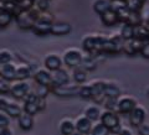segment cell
Instances as JSON below:
<instances>
[{
	"instance_id": "74e56055",
	"label": "cell",
	"mask_w": 149,
	"mask_h": 135,
	"mask_svg": "<svg viewBox=\"0 0 149 135\" xmlns=\"http://www.w3.org/2000/svg\"><path fill=\"white\" fill-rule=\"evenodd\" d=\"M139 55H141L143 58L149 60V41H144L142 44L141 50H139Z\"/></svg>"
},
{
	"instance_id": "277c9868",
	"label": "cell",
	"mask_w": 149,
	"mask_h": 135,
	"mask_svg": "<svg viewBox=\"0 0 149 135\" xmlns=\"http://www.w3.org/2000/svg\"><path fill=\"white\" fill-rule=\"evenodd\" d=\"M100 122L103 123L107 128L109 129L111 133H119L120 128V120L118 117V113L117 111H113V110H104L101 113V117H100Z\"/></svg>"
},
{
	"instance_id": "f907efd6",
	"label": "cell",
	"mask_w": 149,
	"mask_h": 135,
	"mask_svg": "<svg viewBox=\"0 0 149 135\" xmlns=\"http://www.w3.org/2000/svg\"><path fill=\"white\" fill-rule=\"evenodd\" d=\"M148 1H149V0H148Z\"/></svg>"
},
{
	"instance_id": "f546056e",
	"label": "cell",
	"mask_w": 149,
	"mask_h": 135,
	"mask_svg": "<svg viewBox=\"0 0 149 135\" xmlns=\"http://www.w3.org/2000/svg\"><path fill=\"white\" fill-rule=\"evenodd\" d=\"M138 14H139V19H141L142 24L149 25V1L143 4L142 8L139 9Z\"/></svg>"
},
{
	"instance_id": "7dc6e473",
	"label": "cell",
	"mask_w": 149,
	"mask_h": 135,
	"mask_svg": "<svg viewBox=\"0 0 149 135\" xmlns=\"http://www.w3.org/2000/svg\"><path fill=\"white\" fill-rule=\"evenodd\" d=\"M14 1H16V3H20V1H21V0H14Z\"/></svg>"
},
{
	"instance_id": "484cf974",
	"label": "cell",
	"mask_w": 149,
	"mask_h": 135,
	"mask_svg": "<svg viewBox=\"0 0 149 135\" xmlns=\"http://www.w3.org/2000/svg\"><path fill=\"white\" fill-rule=\"evenodd\" d=\"M72 69H73L72 71V80L74 83L82 84V83H85L87 81V71L86 69H83L81 66L74 67Z\"/></svg>"
},
{
	"instance_id": "ba28073f",
	"label": "cell",
	"mask_w": 149,
	"mask_h": 135,
	"mask_svg": "<svg viewBox=\"0 0 149 135\" xmlns=\"http://www.w3.org/2000/svg\"><path fill=\"white\" fill-rule=\"evenodd\" d=\"M138 103L137 100L130 96H122L117 98V109L116 111L119 114H129L133 110V108L136 107Z\"/></svg>"
},
{
	"instance_id": "5bb4252c",
	"label": "cell",
	"mask_w": 149,
	"mask_h": 135,
	"mask_svg": "<svg viewBox=\"0 0 149 135\" xmlns=\"http://www.w3.org/2000/svg\"><path fill=\"white\" fill-rule=\"evenodd\" d=\"M44 64H45V68H47L49 71L51 72L56 71V69L62 67V64H63L62 57L56 53H49L44 60Z\"/></svg>"
},
{
	"instance_id": "4dcf8cb0",
	"label": "cell",
	"mask_w": 149,
	"mask_h": 135,
	"mask_svg": "<svg viewBox=\"0 0 149 135\" xmlns=\"http://www.w3.org/2000/svg\"><path fill=\"white\" fill-rule=\"evenodd\" d=\"M13 14L6 10H0V29L6 27L13 20Z\"/></svg>"
},
{
	"instance_id": "8d00e7d4",
	"label": "cell",
	"mask_w": 149,
	"mask_h": 135,
	"mask_svg": "<svg viewBox=\"0 0 149 135\" xmlns=\"http://www.w3.org/2000/svg\"><path fill=\"white\" fill-rule=\"evenodd\" d=\"M10 88H11V83L10 81L5 80V78L0 77V93H9L10 92Z\"/></svg>"
},
{
	"instance_id": "1f68e13d",
	"label": "cell",
	"mask_w": 149,
	"mask_h": 135,
	"mask_svg": "<svg viewBox=\"0 0 149 135\" xmlns=\"http://www.w3.org/2000/svg\"><path fill=\"white\" fill-rule=\"evenodd\" d=\"M78 96H80L81 98H83V99H92V88H91V84H85V83L80 84Z\"/></svg>"
},
{
	"instance_id": "ffe728a7",
	"label": "cell",
	"mask_w": 149,
	"mask_h": 135,
	"mask_svg": "<svg viewBox=\"0 0 149 135\" xmlns=\"http://www.w3.org/2000/svg\"><path fill=\"white\" fill-rule=\"evenodd\" d=\"M58 130L61 135H71L72 133L76 132V128H74V120H72L71 118H63L58 125Z\"/></svg>"
},
{
	"instance_id": "ac0fdd59",
	"label": "cell",
	"mask_w": 149,
	"mask_h": 135,
	"mask_svg": "<svg viewBox=\"0 0 149 135\" xmlns=\"http://www.w3.org/2000/svg\"><path fill=\"white\" fill-rule=\"evenodd\" d=\"M101 21L104 26H114L119 22V17L118 14L113 9H109V10L104 11L103 14H101Z\"/></svg>"
},
{
	"instance_id": "30bf717a",
	"label": "cell",
	"mask_w": 149,
	"mask_h": 135,
	"mask_svg": "<svg viewBox=\"0 0 149 135\" xmlns=\"http://www.w3.org/2000/svg\"><path fill=\"white\" fill-rule=\"evenodd\" d=\"M146 115H147L146 108H144L143 105L137 104L133 108V110L129 113V123H130V125L134 127V128H137L138 125L143 124L144 120H146Z\"/></svg>"
},
{
	"instance_id": "7bdbcfd3",
	"label": "cell",
	"mask_w": 149,
	"mask_h": 135,
	"mask_svg": "<svg viewBox=\"0 0 149 135\" xmlns=\"http://www.w3.org/2000/svg\"><path fill=\"white\" fill-rule=\"evenodd\" d=\"M137 1H138V3H141V4H142V5H143V4H144V3H147V1H148V0H137Z\"/></svg>"
},
{
	"instance_id": "5b68a950",
	"label": "cell",
	"mask_w": 149,
	"mask_h": 135,
	"mask_svg": "<svg viewBox=\"0 0 149 135\" xmlns=\"http://www.w3.org/2000/svg\"><path fill=\"white\" fill-rule=\"evenodd\" d=\"M82 58H83L82 51H80L76 47L67 48L62 55V62L70 68L78 67L82 62Z\"/></svg>"
},
{
	"instance_id": "7a4b0ae2",
	"label": "cell",
	"mask_w": 149,
	"mask_h": 135,
	"mask_svg": "<svg viewBox=\"0 0 149 135\" xmlns=\"http://www.w3.org/2000/svg\"><path fill=\"white\" fill-rule=\"evenodd\" d=\"M104 39L106 36L103 35H87L82 40V48L87 53H92V55L101 53Z\"/></svg>"
},
{
	"instance_id": "4316f807",
	"label": "cell",
	"mask_w": 149,
	"mask_h": 135,
	"mask_svg": "<svg viewBox=\"0 0 149 135\" xmlns=\"http://www.w3.org/2000/svg\"><path fill=\"white\" fill-rule=\"evenodd\" d=\"M92 8H93V11L96 14L101 15V14H103L104 11L111 9V1L109 0H95Z\"/></svg>"
},
{
	"instance_id": "836d02e7",
	"label": "cell",
	"mask_w": 149,
	"mask_h": 135,
	"mask_svg": "<svg viewBox=\"0 0 149 135\" xmlns=\"http://www.w3.org/2000/svg\"><path fill=\"white\" fill-rule=\"evenodd\" d=\"M9 62H13V53L6 48L0 50V64H5Z\"/></svg>"
},
{
	"instance_id": "e0dca14e",
	"label": "cell",
	"mask_w": 149,
	"mask_h": 135,
	"mask_svg": "<svg viewBox=\"0 0 149 135\" xmlns=\"http://www.w3.org/2000/svg\"><path fill=\"white\" fill-rule=\"evenodd\" d=\"M0 77L5 78L8 81H15L16 78V66L13 62L5 64H0Z\"/></svg>"
},
{
	"instance_id": "d590c367",
	"label": "cell",
	"mask_w": 149,
	"mask_h": 135,
	"mask_svg": "<svg viewBox=\"0 0 149 135\" xmlns=\"http://www.w3.org/2000/svg\"><path fill=\"white\" fill-rule=\"evenodd\" d=\"M103 104H104V108L107 110H113V111H116V109H117V98L106 97L104 100H103Z\"/></svg>"
},
{
	"instance_id": "ee69618b",
	"label": "cell",
	"mask_w": 149,
	"mask_h": 135,
	"mask_svg": "<svg viewBox=\"0 0 149 135\" xmlns=\"http://www.w3.org/2000/svg\"><path fill=\"white\" fill-rule=\"evenodd\" d=\"M71 135H83V134H81V133H78V132H74V133H72Z\"/></svg>"
},
{
	"instance_id": "d6986e66",
	"label": "cell",
	"mask_w": 149,
	"mask_h": 135,
	"mask_svg": "<svg viewBox=\"0 0 149 135\" xmlns=\"http://www.w3.org/2000/svg\"><path fill=\"white\" fill-rule=\"evenodd\" d=\"M17 124H19V128L25 130V132L32 129V127H34V115L22 111L20 117H17Z\"/></svg>"
},
{
	"instance_id": "f1b7e54d",
	"label": "cell",
	"mask_w": 149,
	"mask_h": 135,
	"mask_svg": "<svg viewBox=\"0 0 149 135\" xmlns=\"http://www.w3.org/2000/svg\"><path fill=\"white\" fill-rule=\"evenodd\" d=\"M91 135H109L111 132L109 129L106 127L103 123H97L95 125H92V129H91Z\"/></svg>"
},
{
	"instance_id": "44dd1931",
	"label": "cell",
	"mask_w": 149,
	"mask_h": 135,
	"mask_svg": "<svg viewBox=\"0 0 149 135\" xmlns=\"http://www.w3.org/2000/svg\"><path fill=\"white\" fill-rule=\"evenodd\" d=\"M134 39L141 40L142 42L149 41V25L141 22V24L134 26Z\"/></svg>"
},
{
	"instance_id": "3957f363",
	"label": "cell",
	"mask_w": 149,
	"mask_h": 135,
	"mask_svg": "<svg viewBox=\"0 0 149 135\" xmlns=\"http://www.w3.org/2000/svg\"><path fill=\"white\" fill-rule=\"evenodd\" d=\"M37 16H39V11H36L34 8H31L27 9V10H21L17 15H15V20L20 29L29 30L35 24Z\"/></svg>"
},
{
	"instance_id": "603a6c76",
	"label": "cell",
	"mask_w": 149,
	"mask_h": 135,
	"mask_svg": "<svg viewBox=\"0 0 149 135\" xmlns=\"http://www.w3.org/2000/svg\"><path fill=\"white\" fill-rule=\"evenodd\" d=\"M31 74H32V68H31L30 64L21 63V64H19V66H16V78L15 80L25 81L31 76Z\"/></svg>"
},
{
	"instance_id": "d6a6232c",
	"label": "cell",
	"mask_w": 149,
	"mask_h": 135,
	"mask_svg": "<svg viewBox=\"0 0 149 135\" xmlns=\"http://www.w3.org/2000/svg\"><path fill=\"white\" fill-rule=\"evenodd\" d=\"M49 6H50V0H34V4H32V8L39 12L47 11Z\"/></svg>"
},
{
	"instance_id": "52a82bcc",
	"label": "cell",
	"mask_w": 149,
	"mask_h": 135,
	"mask_svg": "<svg viewBox=\"0 0 149 135\" xmlns=\"http://www.w3.org/2000/svg\"><path fill=\"white\" fill-rule=\"evenodd\" d=\"M0 110L8 114L10 118L20 117V114L24 111L22 110V107L14 103V102H10L9 99L4 98V97H0Z\"/></svg>"
},
{
	"instance_id": "9c48e42d",
	"label": "cell",
	"mask_w": 149,
	"mask_h": 135,
	"mask_svg": "<svg viewBox=\"0 0 149 135\" xmlns=\"http://www.w3.org/2000/svg\"><path fill=\"white\" fill-rule=\"evenodd\" d=\"M30 92V84L25 81H17L15 83H11L10 93L13 97H15L17 99H24Z\"/></svg>"
},
{
	"instance_id": "4fadbf2b",
	"label": "cell",
	"mask_w": 149,
	"mask_h": 135,
	"mask_svg": "<svg viewBox=\"0 0 149 135\" xmlns=\"http://www.w3.org/2000/svg\"><path fill=\"white\" fill-rule=\"evenodd\" d=\"M93 122L90 120L85 115H81V117H77L76 120H74V128H76V132L81 133L83 135H88L91 133L92 129V124Z\"/></svg>"
},
{
	"instance_id": "d4e9b609",
	"label": "cell",
	"mask_w": 149,
	"mask_h": 135,
	"mask_svg": "<svg viewBox=\"0 0 149 135\" xmlns=\"http://www.w3.org/2000/svg\"><path fill=\"white\" fill-rule=\"evenodd\" d=\"M101 109L98 105H95V104H90L86 107L85 111H83V115L85 117H87L90 120H92V122H96V120H98L100 117H101Z\"/></svg>"
},
{
	"instance_id": "6da1fadb",
	"label": "cell",
	"mask_w": 149,
	"mask_h": 135,
	"mask_svg": "<svg viewBox=\"0 0 149 135\" xmlns=\"http://www.w3.org/2000/svg\"><path fill=\"white\" fill-rule=\"evenodd\" d=\"M54 21H55L54 16L51 14H49L47 11L39 12V16H37L35 24L32 25L31 30L39 36L49 35L51 34V25H52Z\"/></svg>"
},
{
	"instance_id": "681fc988",
	"label": "cell",
	"mask_w": 149,
	"mask_h": 135,
	"mask_svg": "<svg viewBox=\"0 0 149 135\" xmlns=\"http://www.w3.org/2000/svg\"><path fill=\"white\" fill-rule=\"evenodd\" d=\"M124 1H127V0H124Z\"/></svg>"
},
{
	"instance_id": "f35d334b",
	"label": "cell",
	"mask_w": 149,
	"mask_h": 135,
	"mask_svg": "<svg viewBox=\"0 0 149 135\" xmlns=\"http://www.w3.org/2000/svg\"><path fill=\"white\" fill-rule=\"evenodd\" d=\"M9 124H10V117L0 110V128L9 127Z\"/></svg>"
},
{
	"instance_id": "ab89813d",
	"label": "cell",
	"mask_w": 149,
	"mask_h": 135,
	"mask_svg": "<svg viewBox=\"0 0 149 135\" xmlns=\"http://www.w3.org/2000/svg\"><path fill=\"white\" fill-rule=\"evenodd\" d=\"M137 133L138 135H149V125L147 124H141L137 127Z\"/></svg>"
},
{
	"instance_id": "f6af8a7d",
	"label": "cell",
	"mask_w": 149,
	"mask_h": 135,
	"mask_svg": "<svg viewBox=\"0 0 149 135\" xmlns=\"http://www.w3.org/2000/svg\"><path fill=\"white\" fill-rule=\"evenodd\" d=\"M147 96H148V98H149V87L147 88Z\"/></svg>"
},
{
	"instance_id": "7c38bea8",
	"label": "cell",
	"mask_w": 149,
	"mask_h": 135,
	"mask_svg": "<svg viewBox=\"0 0 149 135\" xmlns=\"http://www.w3.org/2000/svg\"><path fill=\"white\" fill-rule=\"evenodd\" d=\"M72 25L66 21H54L51 25V34L55 36H65L71 34Z\"/></svg>"
},
{
	"instance_id": "8fae6325",
	"label": "cell",
	"mask_w": 149,
	"mask_h": 135,
	"mask_svg": "<svg viewBox=\"0 0 149 135\" xmlns=\"http://www.w3.org/2000/svg\"><path fill=\"white\" fill-rule=\"evenodd\" d=\"M51 78H52L51 86H63L70 83V73L62 67L51 72Z\"/></svg>"
},
{
	"instance_id": "b9f144b4",
	"label": "cell",
	"mask_w": 149,
	"mask_h": 135,
	"mask_svg": "<svg viewBox=\"0 0 149 135\" xmlns=\"http://www.w3.org/2000/svg\"><path fill=\"white\" fill-rule=\"evenodd\" d=\"M118 134L119 135H133L132 134V130H130L129 128H127V127H122V128H120Z\"/></svg>"
},
{
	"instance_id": "e575fe53",
	"label": "cell",
	"mask_w": 149,
	"mask_h": 135,
	"mask_svg": "<svg viewBox=\"0 0 149 135\" xmlns=\"http://www.w3.org/2000/svg\"><path fill=\"white\" fill-rule=\"evenodd\" d=\"M36 96L37 97H41V98H46L49 96V93H51V89H50V86H44V84H37V88H36Z\"/></svg>"
},
{
	"instance_id": "cb8c5ba5",
	"label": "cell",
	"mask_w": 149,
	"mask_h": 135,
	"mask_svg": "<svg viewBox=\"0 0 149 135\" xmlns=\"http://www.w3.org/2000/svg\"><path fill=\"white\" fill-rule=\"evenodd\" d=\"M120 88L118 84L113 82H106L104 83V97H111V98H118L120 96Z\"/></svg>"
},
{
	"instance_id": "c3c4849f",
	"label": "cell",
	"mask_w": 149,
	"mask_h": 135,
	"mask_svg": "<svg viewBox=\"0 0 149 135\" xmlns=\"http://www.w3.org/2000/svg\"><path fill=\"white\" fill-rule=\"evenodd\" d=\"M109 1H113V0H109Z\"/></svg>"
},
{
	"instance_id": "9a60e30c",
	"label": "cell",
	"mask_w": 149,
	"mask_h": 135,
	"mask_svg": "<svg viewBox=\"0 0 149 135\" xmlns=\"http://www.w3.org/2000/svg\"><path fill=\"white\" fill-rule=\"evenodd\" d=\"M142 41L138 39H130V40H124L123 41V46H122V52L127 53V55H136L139 53L142 46Z\"/></svg>"
},
{
	"instance_id": "8992f818",
	"label": "cell",
	"mask_w": 149,
	"mask_h": 135,
	"mask_svg": "<svg viewBox=\"0 0 149 135\" xmlns=\"http://www.w3.org/2000/svg\"><path fill=\"white\" fill-rule=\"evenodd\" d=\"M51 93H54L57 97H62V98H68V97L78 96V89H80V84L77 83H67L63 86H51L50 87Z\"/></svg>"
},
{
	"instance_id": "7402d4cb",
	"label": "cell",
	"mask_w": 149,
	"mask_h": 135,
	"mask_svg": "<svg viewBox=\"0 0 149 135\" xmlns=\"http://www.w3.org/2000/svg\"><path fill=\"white\" fill-rule=\"evenodd\" d=\"M97 64H98V61H97V58H96V55L88 53L87 56H83L80 66L83 69H86L87 72H90V71H95L97 68Z\"/></svg>"
},
{
	"instance_id": "bcb514c9",
	"label": "cell",
	"mask_w": 149,
	"mask_h": 135,
	"mask_svg": "<svg viewBox=\"0 0 149 135\" xmlns=\"http://www.w3.org/2000/svg\"><path fill=\"white\" fill-rule=\"evenodd\" d=\"M109 135H119V134H117V133H111Z\"/></svg>"
},
{
	"instance_id": "83f0119b",
	"label": "cell",
	"mask_w": 149,
	"mask_h": 135,
	"mask_svg": "<svg viewBox=\"0 0 149 135\" xmlns=\"http://www.w3.org/2000/svg\"><path fill=\"white\" fill-rule=\"evenodd\" d=\"M119 35L122 36L123 40H130L134 37V26L128 24V22H123L122 27H120Z\"/></svg>"
},
{
	"instance_id": "60d3db41",
	"label": "cell",
	"mask_w": 149,
	"mask_h": 135,
	"mask_svg": "<svg viewBox=\"0 0 149 135\" xmlns=\"http://www.w3.org/2000/svg\"><path fill=\"white\" fill-rule=\"evenodd\" d=\"M0 135H13V130L9 127L0 128Z\"/></svg>"
},
{
	"instance_id": "2e32d148",
	"label": "cell",
	"mask_w": 149,
	"mask_h": 135,
	"mask_svg": "<svg viewBox=\"0 0 149 135\" xmlns=\"http://www.w3.org/2000/svg\"><path fill=\"white\" fill-rule=\"evenodd\" d=\"M34 80L37 84H44V86H51L52 78H51V71L47 68H40L34 73Z\"/></svg>"
}]
</instances>
